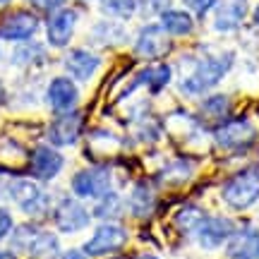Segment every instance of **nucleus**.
<instances>
[{
    "mask_svg": "<svg viewBox=\"0 0 259 259\" xmlns=\"http://www.w3.org/2000/svg\"><path fill=\"white\" fill-rule=\"evenodd\" d=\"M223 202L231 209H247L259 199V168L247 166L226 180L221 190Z\"/></svg>",
    "mask_w": 259,
    "mask_h": 259,
    "instance_id": "f257e3e1",
    "label": "nucleus"
},
{
    "mask_svg": "<svg viewBox=\"0 0 259 259\" xmlns=\"http://www.w3.org/2000/svg\"><path fill=\"white\" fill-rule=\"evenodd\" d=\"M231 65H233V53H221V56L206 58V60H202V63L194 67L190 77L183 79L180 87H183V92L190 94V96L202 94L221 82L223 77H226V72L231 70Z\"/></svg>",
    "mask_w": 259,
    "mask_h": 259,
    "instance_id": "f03ea898",
    "label": "nucleus"
},
{
    "mask_svg": "<svg viewBox=\"0 0 259 259\" xmlns=\"http://www.w3.org/2000/svg\"><path fill=\"white\" fill-rule=\"evenodd\" d=\"M70 185L79 197H94V199L106 197L111 192V170L106 166L84 168L79 173H74Z\"/></svg>",
    "mask_w": 259,
    "mask_h": 259,
    "instance_id": "7ed1b4c3",
    "label": "nucleus"
},
{
    "mask_svg": "<svg viewBox=\"0 0 259 259\" xmlns=\"http://www.w3.org/2000/svg\"><path fill=\"white\" fill-rule=\"evenodd\" d=\"M127 242V233L122 226L118 223H101L94 235L87 240L84 245V252L89 257H101V254H111V252H118Z\"/></svg>",
    "mask_w": 259,
    "mask_h": 259,
    "instance_id": "20e7f679",
    "label": "nucleus"
},
{
    "mask_svg": "<svg viewBox=\"0 0 259 259\" xmlns=\"http://www.w3.org/2000/svg\"><path fill=\"white\" fill-rule=\"evenodd\" d=\"M213 137H216V144L223 149H247L257 139V127L250 120L238 118V120H228L219 125Z\"/></svg>",
    "mask_w": 259,
    "mask_h": 259,
    "instance_id": "39448f33",
    "label": "nucleus"
},
{
    "mask_svg": "<svg viewBox=\"0 0 259 259\" xmlns=\"http://www.w3.org/2000/svg\"><path fill=\"white\" fill-rule=\"evenodd\" d=\"M53 221H56L58 231L77 233L89 226V211H87L77 199L65 197V199H60V202L56 204V209H53Z\"/></svg>",
    "mask_w": 259,
    "mask_h": 259,
    "instance_id": "423d86ee",
    "label": "nucleus"
},
{
    "mask_svg": "<svg viewBox=\"0 0 259 259\" xmlns=\"http://www.w3.org/2000/svg\"><path fill=\"white\" fill-rule=\"evenodd\" d=\"M36 15H31L27 10H19V12H12L0 22V38L3 41H27L36 34Z\"/></svg>",
    "mask_w": 259,
    "mask_h": 259,
    "instance_id": "0eeeda50",
    "label": "nucleus"
},
{
    "mask_svg": "<svg viewBox=\"0 0 259 259\" xmlns=\"http://www.w3.org/2000/svg\"><path fill=\"white\" fill-rule=\"evenodd\" d=\"M63 163H65V158L60 156L58 149L36 147L31 151V158H29V170L38 180H53L63 170Z\"/></svg>",
    "mask_w": 259,
    "mask_h": 259,
    "instance_id": "6e6552de",
    "label": "nucleus"
},
{
    "mask_svg": "<svg viewBox=\"0 0 259 259\" xmlns=\"http://www.w3.org/2000/svg\"><path fill=\"white\" fill-rule=\"evenodd\" d=\"M235 233V226L228 219H221V216H213V219H204V223L197 228V240L204 250H216L221 247L226 240H231V235Z\"/></svg>",
    "mask_w": 259,
    "mask_h": 259,
    "instance_id": "1a4fd4ad",
    "label": "nucleus"
},
{
    "mask_svg": "<svg viewBox=\"0 0 259 259\" xmlns=\"http://www.w3.org/2000/svg\"><path fill=\"white\" fill-rule=\"evenodd\" d=\"M79 132H82V113H63L58 120L51 122L48 139L53 147H70L77 142Z\"/></svg>",
    "mask_w": 259,
    "mask_h": 259,
    "instance_id": "9d476101",
    "label": "nucleus"
},
{
    "mask_svg": "<svg viewBox=\"0 0 259 259\" xmlns=\"http://www.w3.org/2000/svg\"><path fill=\"white\" fill-rule=\"evenodd\" d=\"M135 51L144 58H161L170 51V41H168V31L161 24H149L142 29Z\"/></svg>",
    "mask_w": 259,
    "mask_h": 259,
    "instance_id": "9b49d317",
    "label": "nucleus"
},
{
    "mask_svg": "<svg viewBox=\"0 0 259 259\" xmlns=\"http://www.w3.org/2000/svg\"><path fill=\"white\" fill-rule=\"evenodd\" d=\"M245 15H247V0H221L213 12V29L233 31L242 24Z\"/></svg>",
    "mask_w": 259,
    "mask_h": 259,
    "instance_id": "f8f14e48",
    "label": "nucleus"
},
{
    "mask_svg": "<svg viewBox=\"0 0 259 259\" xmlns=\"http://www.w3.org/2000/svg\"><path fill=\"white\" fill-rule=\"evenodd\" d=\"M48 103L56 113H70L77 103V87L67 77H56L48 84Z\"/></svg>",
    "mask_w": 259,
    "mask_h": 259,
    "instance_id": "ddd939ff",
    "label": "nucleus"
},
{
    "mask_svg": "<svg viewBox=\"0 0 259 259\" xmlns=\"http://www.w3.org/2000/svg\"><path fill=\"white\" fill-rule=\"evenodd\" d=\"M74 24H77L74 10H58L56 15L48 19V41L58 48L67 46L74 34Z\"/></svg>",
    "mask_w": 259,
    "mask_h": 259,
    "instance_id": "4468645a",
    "label": "nucleus"
},
{
    "mask_svg": "<svg viewBox=\"0 0 259 259\" xmlns=\"http://www.w3.org/2000/svg\"><path fill=\"white\" fill-rule=\"evenodd\" d=\"M228 257L231 259H259V231L242 228L235 231L228 240Z\"/></svg>",
    "mask_w": 259,
    "mask_h": 259,
    "instance_id": "2eb2a0df",
    "label": "nucleus"
},
{
    "mask_svg": "<svg viewBox=\"0 0 259 259\" xmlns=\"http://www.w3.org/2000/svg\"><path fill=\"white\" fill-rule=\"evenodd\" d=\"M99 65H101V58L96 56V53L84 51V48H74V51H70L67 58H65L67 72L72 74L74 79H79V82L92 79V74L99 70Z\"/></svg>",
    "mask_w": 259,
    "mask_h": 259,
    "instance_id": "dca6fc26",
    "label": "nucleus"
},
{
    "mask_svg": "<svg viewBox=\"0 0 259 259\" xmlns=\"http://www.w3.org/2000/svg\"><path fill=\"white\" fill-rule=\"evenodd\" d=\"M8 197L10 199H15V202L24 209V211H34L38 204H41V190L34 180H24V178H19V180H12L8 185Z\"/></svg>",
    "mask_w": 259,
    "mask_h": 259,
    "instance_id": "f3484780",
    "label": "nucleus"
},
{
    "mask_svg": "<svg viewBox=\"0 0 259 259\" xmlns=\"http://www.w3.org/2000/svg\"><path fill=\"white\" fill-rule=\"evenodd\" d=\"M228 113H231V99L223 96V94H216V96H209V99L202 103L199 118H202V122H206V125H211V127L216 130L219 125L226 122Z\"/></svg>",
    "mask_w": 259,
    "mask_h": 259,
    "instance_id": "a211bd4d",
    "label": "nucleus"
},
{
    "mask_svg": "<svg viewBox=\"0 0 259 259\" xmlns=\"http://www.w3.org/2000/svg\"><path fill=\"white\" fill-rule=\"evenodd\" d=\"M161 27L166 29L168 34H173V36H185V34L192 31L194 22L190 17V12H185V10H163Z\"/></svg>",
    "mask_w": 259,
    "mask_h": 259,
    "instance_id": "6ab92c4d",
    "label": "nucleus"
},
{
    "mask_svg": "<svg viewBox=\"0 0 259 259\" xmlns=\"http://www.w3.org/2000/svg\"><path fill=\"white\" fill-rule=\"evenodd\" d=\"M154 204H156V194L149 185H137L132 190L130 197V211L135 216H149L154 211Z\"/></svg>",
    "mask_w": 259,
    "mask_h": 259,
    "instance_id": "aec40b11",
    "label": "nucleus"
},
{
    "mask_svg": "<svg viewBox=\"0 0 259 259\" xmlns=\"http://www.w3.org/2000/svg\"><path fill=\"white\" fill-rule=\"evenodd\" d=\"M170 82V67L168 65H151L137 77V84H147L149 92L158 94L166 84Z\"/></svg>",
    "mask_w": 259,
    "mask_h": 259,
    "instance_id": "412c9836",
    "label": "nucleus"
},
{
    "mask_svg": "<svg viewBox=\"0 0 259 259\" xmlns=\"http://www.w3.org/2000/svg\"><path fill=\"white\" fill-rule=\"evenodd\" d=\"M29 254L34 259H53L58 254V240L53 233H44L38 231L31 247H29Z\"/></svg>",
    "mask_w": 259,
    "mask_h": 259,
    "instance_id": "4be33fe9",
    "label": "nucleus"
},
{
    "mask_svg": "<svg viewBox=\"0 0 259 259\" xmlns=\"http://www.w3.org/2000/svg\"><path fill=\"white\" fill-rule=\"evenodd\" d=\"M204 219H206V213H204L199 206L187 204V206H183V209L176 213V226L183 233H197V228L204 223Z\"/></svg>",
    "mask_w": 259,
    "mask_h": 259,
    "instance_id": "5701e85b",
    "label": "nucleus"
},
{
    "mask_svg": "<svg viewBox=\"0 0 259 259\" xmlns=\"http://www.w3.org/2000/svg\"><path fill=\"white\" fill-rule=\"evenodd\" d=\"M101 8L106 15L111 17H120V19H127L135 15L137 10V0H101Z\"/></svg>",
    "mask_w": 259,
    "mask_h": 259,
    "instance_id": "b1692460",
    "label": "nucleus"
},
{
    "mask_svg": "<svg viewBox=\"0 0 259 259\" xmlns=\"http://www.w3.org/2000/svg\"><path fill=\"white\" fill-rule=\"evenodd\" d=\"M122 211L120 206V199L115 197V194H106V197H101V204L96 206V216H101V219H111V216H118V213Z\"/></svg>",
    "mask_w": 259,
    "mask_h": 259,
    "instance_id": "393cba45",
    "label": "nucleus"
},
{
    "mask_svg": "<svg viewBox=\"0 0 259 259\" xmlns=\"http://www.w3.org/2000/svg\"><path fill=\"white\" fill-rule=\"evenodd\" d=\"M10 231H12V216H10L8 209L0 206V240H3L5 235H10Z\"/></svg>",
    "mask_w": 259,
    "mask_h": 259,
    "instance_id": "a878e982",
    "label": "nucleus"
},
{
    "mask_svg": "<svg viewBox=\"0 0 259 259\" xmlns=\"http://www.w3.org/2000/svg\"><path fill=\"white\" fill-rule=\"evenodd\" d=\"M187 5L197 12V15H204L206 10H211L216 5V0H187Z\"/></svg>",
    "mask_w": 259,
    "mask_h": 259,
    "instance_id": "bb28decb",
    "label": "nucleus"
},
{
    "mask_svg": "<svg viewBox=\"0 0 259 259\" xmlns=\"http://www.w3.org/2000/svg\"><path fill=\"white\" fill-rule=\"evenodd\" d=\"M36 8H41V10H53L56 5H60L63 0H31Z\"/></svg>",
    "mask_w": 259,
    "mask_h": 259,
    "instance_id": "cd10ccee",
    "label": "nucleus"
},
{
    "mask_svg": "<svg viewBox=\"0 0 259 259\" xmlns=\"http://www.w3.org/2000/svg\"><path fill=\"white\" fill-rule=\"evenodd\" d=\"M63 259H87V252H79V250H70L65 252Z\"/></svg>",
    "mask_w": 259,
    "mask_h": 259,
    "instance_id": "c85d7f7f",
    "label": "nucleus"
},
{
    "mask_svg": "<svg viewBox=\"0 0 259 259\" xmlns=\"http://www.w3.org/2000/svg\"><path fill=\"white\" fill-rule=\"evenodd\" d=\"M168 0H151V5H154V10H163L166 8Z\"/></svg>",
    "mask_w": 259,
    "mask_h": 259,
    "instance_id": "c756f323",
    "label": "nucleus"
},
{
    "mask_svg": "<svg viewBox=\"0 0 259 259\" xmlns=\"http://www.w3.org/2000/svg\"><path fill=\"white\" fill-rule=\"evenodd\" d=\"M0 259H17L12 252H0Z\"/></svg>",
    "mask_w": 259,
    "mask_h": 259,
    "instance_id": "7c9ffc66",
    "label": "nucleus"
},
{
    "mask_svg": "<svg viewBox=\"0 0 259 259\" xmlns=\"http://www.w3.org/2000/svg\"><path fill=\"white\" fill-rule=\"evenodd\" d=\"M137 259H158V257H154V254H139Z\"/></svg>",
    "mask_w": 259,
    "mask_h": 259,
    "instance_id": "2f4dec72",
    "label": "nucleus"
},
{
    "mask_svg": "<svg viewBox=\"0 0 259 259\" xmlns=\"http://www.w3.org/2000/svg\"><path fill=\"white\" fill-rule=\"evenodd\" d=\"M5 101V89H3V84H0V103Z\"/></svg>",
    "mask_w": 259,
    "mask_h": 259,
    "instance_id": "473e14b6",
    "label": "nucleus"
},
{
    "mask_svg": "<svg viewBox=\"0 0 259 259\" xmlns=\"http://www.w3.org/2000/svg\"><path fill=\"white\" fill-rule=\"evenodd\" d=\"M254 22L259 24V5H257V10H254Z\"/></svg>",
    "mask_w": 259,
    "mask_h": 259,
    "instance_id": "72a5a7b5",
    "label": "nucleus"
},
{
    "mask_svg": "<svg viewBox=\"0 0 259 259\" xmlns=\"http://www.w3.org/2000/svg\"><path fill=\"white\" fill-rule=\"evenodd\" d=\"M5 3H8V0H0V5H5Z\"/></svg>",
    "mask_w": 259,
    "mask_h": 259,
    "instance_id": "f704fd0d",
    "label": "nucleus"
}]
</instances>
